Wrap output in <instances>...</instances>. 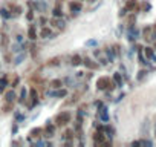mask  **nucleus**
I'll use <instances>...</instances> for the list:
<instances>
[{
  "mask_svg": "<svg viewBox=\"0 0 156 147\" xmlns=\"http://www.w3.org/2000/svg\"><path fill=\"white\" fill-rule=\"evenodd\" d=\"M6 86H9V83H8V75H3L2 78H0V94H5Z\"/></svg>",
  "mask_w": 156,
  "mask_h": 147,
  "instance_id": "nucleus-17",
  "label": "nucleus"
},
{
  "mask_svg": "<svg viewBox=\"0 0 156 147\" xmlns=\"http://www.w3.org/2000/svg\"><path fill=\"white\" fill-rule=\"evenodd\" d=\"M141 145H151V141H148V139H141Z\"/></svg>",
  "mask_w": 156,
  "mask_h": 147,
  "instance_id": "nucleus-45",
  "label": "nucleus"
},
{
  "mask_svg": "<svg viewBox=\"0 0 156 147\" xmlns=\"http://www.w3.org/2000/svg\"><path fill=\"white\" fill-rule=\"evenodd\" d=\"M70 64L72 66H80V64H83V57L81 55H78V54H75V55H72V58H70Z\"/></svg>",
  "mask_w": 156,
  "mask_h": 147,
  "instance_id": "nucleus-13",
  "label": "nucleus"
},
{
  "mask_svg": "<svg viewBox=\"0 0 156 147\" xmlns=\"http://www.w3.org/2000/svg\"><path fill=\"white\" fill-rule=\"evenodd\" d=\"M0 16H2L5 20H9L12 17V13L9 9H6V8H2V9H0Z\"/></svg>",
  "mask_w": 156,
  "mask_h": 147,
  "instance_id": "nucleus-28",
  "label": "nucleus"
},
{
  "mask_svg": "<svg viewBox=\"0 0 156 147\" xmlns=\"http://www.w3.org/2000/svg\"><path fill=\"white\" fill-rule=\"evenodd\" d=\"M16 40H17L19 43H22V41H23V35H20V34H19V35H16Z\"/></svg>",
  "mask_w": 156,
  "mask_h": 147,
  "instance_id": "nucleus-49",
  "label": "nucleus"
},
{
  "mask_svg": "<svg viewBox=\"0 0 156 147\" xmlns=\"http://www.w3.org/2000/svg\"><path fill=\"white\" fill-rule=\"evenodd\" d=\"M116 86V83L113 81V78H109V77H100L97 80V91H113Z\"/></svg>",
  "mask_w": 156,
  "mask_h": 147,
  "instance_id": "nucleus-1",
  "label": "nucleus"
},
{
  "mask_svg": "<svg viewBox=\"0 0 156 147\" xmlns=\"http://www.w3.org/2000/svg\"><path fill=\"white\" fill-rule=\"evenodd\" d=\"M104 133H106V136L112 138V136H113V133H115V129H113L112 126H104Z\"/></svg>",
  "mask_w": 156,
  "mask_h": 147,
  "instance_id": "nucleus-32",
  "label": "nucleus"
},
{
  "mask_svg": "<svg viewBox=\"0 0 156 147\" xmlns=\"http://www.w3.org/2000/svg\"><path fill=\"white\" fill-rule=\"evenodd\" d=\"M46 64H48L49 67H57V66L61 64V57H52L51 60H48Z\"/></svg>",
  "mask_w": 156,
  "mask_h": 147,
  "instance_id": "nucleus-15",
  "label": "nucleus"
},
{
  "mask_svg": "<svg viewBox=\"0 0 156 147\" xmlns=\"http://www.w3.org/2000/svg\"><path fill=\"white\" fill-rule=\"evenodd\" d=\"M54 132H55V124H51L49 121H48V124H46V127H44V135L43 136H54Z\"/></svg>",
  "mask_w": 156,
  "mask_h": 147,
  "instance_id": "nucleus-12",
  "label": "nucleus"
},
{
  "mask_svg": "<svg viewBox=\"0 0 156 147\" xmlns=\"http://www.w3.org/2000/svg\"><path fill=\"white\" fill-rule=\"evenodd\" d=\"M94 104H95V107H97V109H100V107H103V106H104V103H103L101 100H97Z\"/></svg>",
  "mask_w": 156,
  "mask_h": 147,
  "instance_id": "nucleus-42",
  "label": "nucleus"
},
{
  "mask_svg": "<svg viewBox=\"0 0 156 147\" xmlns=\"http://www.w3.org/2000/svg\"><path fill=\"white\" fill-rule=\"evenodd\" d=\"M19 83H20V77H16V78H14V81L11 83V88H12V89H14V88H17V86H19Z\"/></svg>",
  "mask_w": 156,
  "mask_h": 147,
  "instance_id": "nucleus-40",
  "label": "nucleus"
},
{
  "mask_svg": "<svg viewBox=\"0 0 156 147\" xmlns=\"http://www.w3.org/2000/svg\"><path fill=\"white\" fill-rule=\"evenodd\" d=\"M83 64H84L87 69H90V70H97V69L100 67V64H98L97 61H94L90 57H84V58H83Z\"/></svg>",
  "mask_w": 156,
  "mask_h": 147,
  "instance_id": "nucleus-3",
  "label": "nucleus"
},
{
  "mask_svg": "<svg viewBox=\"0 0 156 147\" xmlns=\"http://www.w3.org/2000/svg\"><path fill=\"white\" fill-rule=\"evenodd\" d=\"M34 13H35L34 9H29V11L26 13V20H29V22H31V20H34Z\"/></svg>",
  "mask_w": 156,
  "mask_h": 147,
  "instance_id": "nucleus-37",
  "label": "nucleus"
},
{
  "mask_svg": "<svg viewBox=\"0 0 156 147\" xmlns=\"http://www.w3.org/2000/svg\"><path fill=\"white\" fill-rule=\"evenodd\" d=\"M9 11H11V13H14L16 16H20V14L23 13V8H22V6H19V5H11V6H9Z\"/></svg>",
  "mask_w": 156,
  "mask_h": 147,
  "instance_id": "nucleus-29",
  "label": "nucleus"
},
{
  "mask_svg": "<svg viewBox=\"0 0 156 147\" xmlns=\"http://www.w3.org/2000/svg\"><path fill=\"white\" fill-rule=\"evenodd\" d=\"M26 98H28V91H26V89H22L20 97H19V103H20V104H25Z\"/></svg>",
  "mask_w": 156,
  "mask_h": 147,
  "instance_id": "nucleus-31",
  "label": "nucleus"
},
{
  "mask_svg": "<svg viewBox=\"0 0 156 147\" xmlns=\"http://www.w3.org/2000/svg\"><path fill=\"white\" fill-rule=\"evenodd\" d=\"M51 25L55 26V28L60 29V31H63V29L66 28V23L61 20V17H52V19H51Z\"/></svg>",
  "mask_w": 156,
  "mask_h": 147,
  "instance_id": "nucleus-7",
  "label": "nucleus"
},
{
  "mask_svg": "<svg viewBox=\"0 0 156 147\" xmlns=\"http://www.w3.org/2000/svg\"><path fill=\"white\" fill-rule=\"evenodd\" d=\"M151 40H156V23L151 26Z\"/></svg>",
  "mask_w": 156,
  "mask_h": 147,
  "instance_id": "nucleus-41",
  "label": "nucleus"
},
{
  "mask_svg": "<svg viewBox=\"0 0 156 147\" xmlns=\"http://www.w3.org/2000/svg\"><path fill=\"white\" fill-rule=\"evenodd\" d=\"M5 60H6V63H11V57H9V54L5 55Z\"/></svg>",
  "mask_w": 156,
  "mask_h": 147,
  "instance_id": "nucleus-51",
  "label": "nucleus"
},
{
  "mask_svg": "<svg viewBox=\"0 0 156 147\" xmlns=\"http://www.w3.org/2000/svg\"><path fill=\"white\" fill-rule=\"evenodd\" d=\"M28 37H29V40H37V28H35V25H31L29 26V29H28Z\"/></svg>",
  "mask_w": 156,
  "mask_h": 147,
  "instance_id": "nucleus-18",
  "label": "nucleus"
},
{
  "mask_svg": "<svg viewBox=\"0 0 156 147\" xmlns=\"http://www.w3.org/2000/svg\"><path fill=\"white\" fill-rule=\"evenodd\" d=\"M112 78H113V81L116 83V86H118V88H121V86L124 84V80H122V75H121V74H119V72H115Z\"/></svg>",
  "mask_w": 156,
  "mask_h": 147,
  "instance_id": "nucleus-20",
  "label": "nucleus"
},
{
  "mask_svg": "<svg viewBox=\"0 0 156 147\" xmlns=\"http://www.w3.org/2000/svg\"><path fill=\"white\" fill-rule=\"evenodd\" d=\"M132 145H133V147H136V145H141V141H133V142H132Z\"/></svg>",
  "mask_w": 156,
  "mask_h": 147,
  "instance_id": "nucleus-52",
  "label": "nucleus"
},
{
  "mask_svg": "<svg viewBox=\"0 0 156 147\" xmlns=\"http://www.w3.org/2000/svg\"><path fill=\"white\" fill-rule=\"evenodd\" d=\"M25 58H26V54H25V52H19V55H17L12 61H14L16 66H19V64H22V63L25 61Z\"/></svg>",
  "mask_w": 156,
  "mask_h": 147,
  "instance_id": "nucleus-22",
  "label": "nucleus"
},
{
  "mask_svg": "<svg viewBox=\"0 0 156 147\" xmlns=\"http://www.w3.org/2000/svg\"><path fill=\"white\" fill-rule=\"evenodd\" d=\"M95 57H97V58H100V64H103V66H106V64L109 63V60H107V58H104V57H103V52H101V51H98V49L95 51Z\"/></svg>",
  "mask_w": 156,
  "mask_h": 147,
  "instance_id": "nucleus-25",
  "label": "nucleus"
},
{
  "mask_svg": "<svg viewBox=\"0 0 156 147\" xmlns=\"http://www.w3.org/2000/svg\"><path fill=\"white\" fill-rule=\"evenodd\" d=\"M80 2H81V0H80Z\"/></svg>",
  "mask_w": 156,
  "mask_h": 147,
  "instance_id": "nucleus-57",
  "label": "nucleus"
},
{
  "mask_svg": "<svg viewBox=\"0 0 156 147\" xmlns=\"http://www.w3.org/2000/svg\"><path fill=\"white\" fill-rule=\"evenodd\" d=\"M11 110H14V103H6V101H5L3 112H11Z\"/></svg>",
  "mask_w": 156,
  "mask_h": 147,
  "instance_id": "nucleus-36",
  "label": "nucleus"
},
{
  "mask_svg": "<svg viewBox=\"0 0 156 147\" xmlns=\"http://www.w3.org/2000/svg\"><path fill=\"white\" fill-rule=\"evenodd\" d=\"M0 43H2V48L3 49H8V45H9V37L6 34H2L0 35Z\"/></svg>",
  "mask_w": 156,
  "mask_h": 147,
  "instance_id": "nucleus-23",
  "label": "nucleus"
},
{
  "mask_svg": "<svg viewBox=\"0 0 156 147\" xmlns=\"http://www.w3.org/2000/svg\"><path fill=\"white\" fill-rule=\"evenodd\" d=\"M147 74H148V72H147L145 69H141V70L138 72V75H136V80H138V81H142V80L147 77Z\"/></svg>",
  "mask_w": 156,
  "mask_h": 147,
  "instance_id": "nucleus-33",
  "label": "nucleus"
},
{
  "mask_svg": "<svg viewBox=\"0 0 156 147\" xmlns=\"http://www.w3.org/2000/svg\"><path fill=\"white\" fill-rule=\"evenodd\" d=\"M106 55H107V60H109V63H113V60H115V51H113V48H107L106 49Z\"/></svg>",
  "mask_w": 156,
  "mask_h": 147,
  "instance_id": "nucleus-24",
  "label": "nucleus"
},
{
  "mask_svg": "<svg viewBox=\"0 0 156 147\" xmlns=\"http://www.w3.org/2000/svg\"><path fill=\"white\" fill-rule=\"evenodd\" d=\"M104 141H106V133L101 132V130H97V132L94 133V144H95V145H100V144H103Z\"/></svg>",
  "mask_w": 156,
  "mask_h": 147,
  "instance_id": "nucleus-4",
  "label": "nucleus"
},
{
  "mask_svg": "<svg viewBox=\"0 0 156 147\" xmlns=\"http://www.w3.org/2000/svg\"><path fill=\"white\" fill-rule=\"evenodd\" d=\"M122 98H124V94H121V95H119V97L116 98V101H119V100H122Z\"/></svg>",
  "mask_w": 156,
  "mask_h": 147,
  "instance_id": "nucleus-53",
  "label": "nucleus"
},
{
  "mask_svg": "<svg viewBox=\"0 0 156 147\" xmlns=\"http://www.w3.org/2000/svg\"><path fill=\"white\" fill-rule=\"evenodd\" d=\"M11 51H12V52H20V46H19V45H14Z\"/></svg>",
  "mask_w": 156,
  "mask_h": 147,
  "instance_id": "nucleus-46",
  "label": "nucleus"
},
{
  "mask_svg": "<svg viewBox=\"0 0 156 147\" xmlns=\"http://www.w3.org/2000/svg\"><path fill=\"white\" fill-rule=\"evenodd\" d=\"M83 9V3L80 2V0H73V2L69 3V11L70 13H80Z\"/></svg>",
  "mask_w": 156,
  "mask_h": 147,
  "instance_id": "nucleus-6",
  "label": "nucleus"
},
{
  "mask_svg": "<svg viewBox=\"0 0 156 147\" xmlns=\"http://www.w3.org/2000/svg\"><path fill=\"white\" fill-rule=\"evenodd\" d=\"M150 8H151V6H150L148 2H144V3H142V9H144V11H148Z\"/></svg>",
  "mask_w": 156,
  "mask_h": 147,
  "instance_id": "nucleus-43",
  "label": "nucleus"
},
{
  "mask_svg": "<svg viewBox=\"0 0 156 147\" xmlns=\"http://www.w3.org/2000/svg\"><path fill=\"white\" fill-rule=\"evenodd\" d=\"M124 8H126L127 11H135V9H138V0H127Z\"/></svg>",
  "mask_w": 156,
  "mask_h": 147,
  "instance_id": "nucleus-14",
  "label": "nucleus"
},
{
  "mask_svg": "<svg viewBox=\"0 0 156 147\" xmlns=\"http://www.w3.org/2000/svg\"><path fill=\"white\" fill-rule=\"evenodd\" d=\"M40 37H41V38H54L52 29H51L49 26H43L41 31H40Z\"/></svg>",
  "mask_w": 156,
  "mask_h": 147,
  "instance_id": "nucleus-10",
  "label": "nucleus"
},
{
  "mask_svg": "<svg viewBox=\"0 0 156 147\" xmlns=\"http://www.w3.org/2000/svg\"><path fill=\"white\" fill-rule=\"evenodd\" d=\"M73 136H75V130H73V129H67V130L64 132V136H63V139H66V141H70V139H73Z\"/></svg>",
  "mask_w": 156,
  "mask_h": 147,
  "instance_id": "nucleus-27",
  "label": "nucleus"
},
{
  "mask_svg": "<svg viewBox=\"0 0 156 147\" xmlns=\"http://www.w3.org/2000/svg\"><path fill=\"white\" fill-rule=\"evenodd\" d=\"M63 9H61V6H55L54 9H52V17H61L63 19Z\"/></svg>",
  "mask_w": 156,
  "mask_h": 147,
  "instance_id": "nucleus-30",
  "label": "nucleus"
},
{
  "mask_svg": "<svg viewBox=\"0 0 156 147\" xmlns=\"http://www.w3.org/2000/svg\"><path fill=\"white\" fill-rule=\"evenodd\" d=\"M154 51H156V43H154Z\"/></svg>",
  "mask_w": 156,
  "mask_h": 147,
  "instance_id": "nucleus-55",
  "label": "nucleus"
},
{
  "mask_svg": "<svg viewBox=\"0 0 156 147\" xmlns=\"http://www.w3.org/2000/svg\"><path fill=\"white\" fill-rule=\"evenodd\" d=\"M38 22H40L41 25H46V23H48V20H46V17H40V19H38Z\"/></svg>",
  "mask_w": 156,
  "mask_h": 147,
  "instance_id": "nucleus-48",
  "label": "nucleus"
},
{
  "mask_svg": "<svg viewBox=\"0 0 156 147\" xmlns=\"http://www.w3.org/2000/svg\"><path fill=\"white\" fill-rule=\"evenodd\" d=\"M154 135H156V132H154Z\"/></svg>",
  "mask_w": 156,
  "mask_h": 147,
  "instance_id": "nucleus-56",
  "label": "nucleus"
},
{
  "mask_svg": "<svg viewBox=\"0 0 156 147\" xmlns=\"http://www.w3.org/2000/svg\"><path fill=\"white\" fill-rule=\"evenodd\" d=\"M97 130H101V132H104V126H103V124H97Z\"/></svg>",
  "mask_w": 156,
  "mask_h": 147,
  "instance_id": "nucleus-50",
  "label": "nucleus"
},
{
  "mask_svg": "<svg viewBox=\"0 0 156 147\" xmlns=\"http://www.w3.org/2000/svg\"><path fill=\"white\" fill-rule=\"evenodd\" d=\"M48 97H55V98H64L67 97V89H55L52 92H48Z\"/></svg>",
  "mask_w": 156,
  "mask_h": 147,
  "instance_id": "nucleus-5",
  "label": "nucleus"
},
{
  "mask_svg": "<svg viewBox=\"0 0 156 147\" xmlns=\"http://www.w3.org/2000/svg\"><path fill=\"white\" fill-rule=\"evenodd\" d=\"M142 37H144L147 41L151 40V26H145V28L142 29Z\"/></svg>",
  "mask_w": 156,
  "mask_h": 147,
  "instance_id": "nucleus-21",
  "label": "nucleus"
},
{
  "mask_svg": "<svg viewBox=\"0 0 156 147\" xmlns=\"http://www.w3.org/2000/svg\"><path fill=\"white\" fill-rule=\"evenodd\" d=\"M29 98H32V100H38V92H37L35 88H31V91H29Z\"/></svg>",
  "mask_w": 156,
  "mask_h": 147,
  "instance_id": "nucleus-35",
  "label": "nucleus"
},
{
  "mask_svg": "<svg viewBox=\"0 0 156 147\" xmlns=\"http://www.w3.org/2000/svg\"><path fill=\"white\" fill-rule=\"evenodd\" d=\"M14 117H16L17 121H23V120H25V115H22L20 112H14Z\"/></svg>",
  "mask_w": 156,
  "mask_h": 147,
  "instance_id": "nucleus-39",
  "label": "nucleus"
},
{
  "mask_svg": "<svg viewBox=\"0 0 156 147\" xmlns=\"http://www.w3.org/2000/svg\"><path fill=\"white\" fill-rule=\"evenodd\" d=\"M63 84H64V83H63V80H61V78H54V80H51V81H49V86H51L52 89H60Z\"/></svg>",
  "mask_w": 156,
  "mask_h": 147,
  "instance_id": "nucleus-19",
  "label": "nucleus"
},
{
  "mask_svg": "<svg viewBox=\"0 0 156 147\" xmlns=\"http://www.w3.org/2000/svg\"><path fill=\"white\" fill-rule=\"evenodd\" d=\"M126 14H127V9H126V8H122V9L119 11V17H124Z\"/></svg>",
  "mask_w": 156,
  "mask_h": 147,
  "instance_id": "nucleus-47",
  "label": "nucleus"
},
{
  "mask_svg": "<svg viewBox=\"0 0 156 147\" xmlns=\"http://www.w3.org/2000/svg\"><path fill=\"white\" fill-rule=\"evenodd\" d=\"M80 97H81V92H75V94L70 97V100H67V101H66V104L69 106V104H73V103H76L78 100H80Z\"/></svg>",
  "mask_w": 156,
  "mask_h": 147,
  "instance_id": "nucleus-26",
  "label": "nucleus"
},
{
  "mask_svg": "<svg viewBox=\"0 0 156 147\" xmlns=\"http://www.w3.org/2000/svg\"><path fill=\"white\" fill-rule=\"evenodd\" d=\"M70 120H72V113H70L69 110H63V112H60V113L57 115V118H55V126H58V127L66 126V124L70 123Z\"/></svg>",
  "mask_w": 156,
  "mask_h": 147,
  "instance_id": "nucleus-2",
  "label": "nucleus"
},
{
  "mask_svg": "<svg viewBox=\"0 0 156 147\" xmlns=\"http://www.w3.org/2000/svg\"><path fill=\"white\" fill-rule=\"evenodd\" d=\"M87 2H97V0H87Z\"/></svg>",
  "mask_w": 156,
  "mask_h": 147,
  "instance_id": "nucleus-54",
  "label": "nucleus"
},
{
  "mask_svg": "<svg viewBox=\"0 0 156 147\" xmlns=\"http://www.w3.org/2000/svg\"><path fill=\"white\" fill-rule=\"evenodd\" d=\"M144 55H145V58L147 60H150V61H156V55H154V49L153 48H150V46H145L144 48Z\"/></svg>",
  "mask_w": 156,
  "mask_h": 147,
  "instance_id": "nucleus-9",
  "label": "nucleus"
},
{
  "mask_svg": "<svg viewBox=\"0 0 156 147\" xmlns=\"http://www.w3.org/2000/svg\"><path fill=\"white\" fill-rule=\"evenodd\" d=\"M29 136H31V138H41V136H43V129H41V127H34V129L29 132Z\"/></svg>",
  "mask_w": 156,
  "mask_h": 147,
  "instance_id": "nucleus-16",
  "label": "nucleus"
},
{
  "mask_svg": "<svg viewBox=\"0 0 156 147\" xmlns=\"http://www.w3.org/2000/svg\"><path fill=\"white\" fill-rule=\"evenodd\" d=\"M97 45H98V41L95 38H90V40L86 41V46H97Z\"/></svg>",
  "mask_w": 156,
  "mask_h": 147,
  "instance_id": "nucleus-38",
  "label": "nucleus"
},
{
  "mask_svg": "<svg viewBox=\"0 0 156 147\" xmlns=\"http://www.w3.org/2000/svg\"><path fill=\"white\" fill-rule=\"evenodd\" d=\"M16 98H17V95H16V92H14L12 88H11L9 91H5V101H6V103H14Z\"/></svg>",
  "mask_w": 156,
  "mask_h": 147,
  "instance_id": "nucleus-11",
  "label": "nucleus"
},
{
  "mask_svg": "<svg viewBox=\"0 0 156 147\" xmlns=\"http://www.w3.org/2000/svg\"><path fill=\"white\" fill-rule=\"evenodd\" d=\"M135 23H136V14H130L129 20H127V25L129 26H135Z\"/></svg>",
  "mask_w": 156,
  "mask_h": 147,
  "instance_id": "nucleus-34",
  "label": "nucleus"
},
{
  "mask_svg": "<svg viewBox=\"0 0 156 147\" xmlns=\"http://www.w3.org/2000/svg\"><path fill=\"white\" fill-rule=\"evenodd\" d=\"M97 110H98V118H100L101 121H104V123L109 121L110 117H109V109H107L106 106H103V107H100V109H97Z\"/></svg>",
  "mask_w": 156,
  "mask_h": 147,
  "instance_id": "nucleus-8",
  "label": "nucleus"
},
{
  "mask_svg": "<svg viewBox=\"0 0 156 147\" xmlns=\"http://www.w3.org/2000/svg\"><path fill=\"white\" fill-rule=\"evenodd\" d=\"M17 132H19V126H17V124H14V126L11 127V133H12V135H16Z\"/></svg>",
  "mask_w": 156,
  "mask_h": 147,
  "instance_id": "nucleus-44",
  "label": "nucleus"
}]
</instances>
